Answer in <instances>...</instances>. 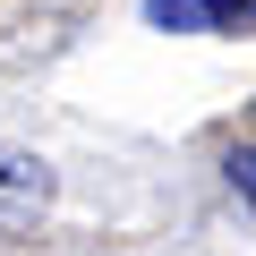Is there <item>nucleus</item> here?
<instances>
[{"label": "nucleus", "instance_id": "3", "mask_svg": "<svg viewBox=\"0 0 256 256\" xmlns=\"http://www.w3.org/2000/svg\"><path fill=\"white\" fill-rule=\"evenodd\" d=\"M230 188H239V196H256V146H239V154H230Z\"/></svg>", "mask_w": 256, "mask_h": 256}, {"label": "nucleus", "instance_id": "2", "mask_svg": "<svg viewBox=\"0 0 256 256\" xmlns=\"http://www.w3.org/2000/svg\"><path fill=\"white\" fill-rule=\"evenodd\" d=\"M0 196H18V205H43V196H52V171H43L34 154H18V146H0Z\"/></svg>", "mask_w": 256, "mask_h": 256}, {"label": "nucleus", "instance_id": "1", "mask_svg": "<svg viewBox=\"0 0 256 256\" xmlns=\"http://www.w3.org/2000/svg\"><path fill=\"white\" fill-rule=\"evenodd\" d=\"M146 18L162 34H256V0H146Z\"/></svg>", "mask_w": 256, "mask_h": 256}]
</instances>
